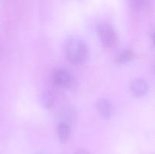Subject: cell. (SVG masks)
Segmentation results:
<instances>
[{
  "label": "cell",
  "instance_id": "30bf717a",
  "mask_svg": "<svg viewBox=\"0 0 155 154\" xmlns=\"http://www.w3.org/2000/svg\"><path fill=\"white\" fill-rule=\"evenodd\" d=\"M75 154H89V152L87 151L84 150V149H80V150L77 151L75 152Z\"/></svg>",
  "mask_w": 155,
  "mask_h": 154
},
{
  "label": "cell",
  "instance_id": "6da1fadb",
  "mask_svg": "<svg viewBox=\"0 0 155 154\" xmlns=\"http://www.w3.org/2000/svg\"><path fill=\"white\" fill-rule=\"evenodd\" d=\"M65 55L70 63L75 65L83 64L89 56L87 45L80 39H73L65 45Z\"/></svg>",
  "mask_w": 155,
  "mask_h": 154
},
{
  "label": "cell",
  "instance_id": "9c48e42d",
  "mask_svg": "<svg viewBox=\"0 0 155 154\" xmlns=\"http://www.w3.org/2000/svg\"><path fill=\"white\" fill-rule=\"evenodd\" d=\"M133 2V4L136 8H143L144 6L146 5L147 0H132Z\"/></svg>",
  "mask_w": 155,
  "mask_h": 154
},
{
  "label": "cell",
  "instance_id": "52a82bcc",
  "mask_svg": "<svg viewBox=\"0 0 155 154\" xmlns=\"http://www.w3.org/2000/svg\"><path fill=\"white\" fill-rule=\"evenodd\" d=\"M133 58V53L131 50L126 49L120 52L117 57V62L118 63H125L130 61Z\"/></svg>",
  "mask_w": 155,
  "mask_h": 154
},
{
  "label": "cell",
  "instance_id": "5b68a950",
  "mask_svg": "<svg viewBox=\"0 0 155 154\" xmlns=\"http://www.w3.org/2000/svg\"><path fill=\"white\" fill-rule=\"evenodd\" d=\"M97 109L100 115L105 119H108L112 114V104L107 98H101L98 100L96 104Z\"/></svg>",
  "mask_w": 155,
  "mask_h": 154
},
{
  "label": "cell",
  "instance_id": "8992f818",
  "mask_svg": "<svg viewBox=\"0 0 155 154\" xmlns=\"http://www.w3.org/2000/svg\"><path fill=\"white\" fill-rule=\"evenodd\" d=\"M57 132L61 141L65 142L68 139L70 133H71L69 125H68L66 122H60V123L58 125Z\"/></svg>",
  "mask_w": 155,
  "mask_h": 154
},
{
  "label": "cell",
  "instance_id": "3957f363",
  "mask_svg": "<svg viewBox=\"0 0 155 154\" xmlns=\"http://www.w3.org/2000/svg\"><path fill=\"white\" fill-rule=\"evenodd\" d=\"M54 81L60 87H70L72 84V76L66 69H58L54 73Z\"/></svg>",
  "mask_w": 155,
  "mask_h": 154
},
{
  "label": "cell",
  "instance_id": "ba28073f",
  "mask_svg": "<svg viewBox=\"0 0 155 154\" xmlns=\"http://www.w3.org/2000/svg\"><path fill=\"white\" fill-rule=\"evenodd\" d=\"M54 96L50 91H45L42 94V103L43 106L46 108H50L54 105Z\"/></svg>",
  "mask_w": 155,
  "mask_h": 154
},
{
  "label": "cell",
  "instance_id": "277c9868",
  "mask_svg": "<svg viewBox=\"0 0 155 154\" xmlns=\"http://www.w3.org/2000/svg\"><path fill=\"white\" fill-rule=\"evenodd\" d=\"M148 86L146 82L142 79H138L133 82L131 85V91L136 97H142L148 92Z\"/></svg>",
  "mask_w": 155,
  "mask_h": 154
},
{
  "label": "cell",
  "instance_id": "7a4b0ae2",
  "mask_svg": "<svg viewBox=\"0 0 155 154\" xmlns=\"http://www.w3.org/2000/svg\"><path fill=\"white\" fill-rule=\"evenodd\" d=\"M98 35L100 41L107 47L114 45L117 40V35L114 30L107 24H102L98 26Z\"/></svg>",
  "mask_w": 155,
  "mask_h": 154
}]
</instances>
